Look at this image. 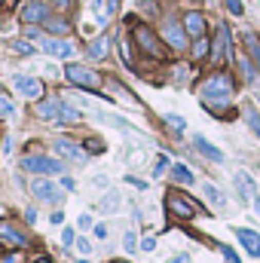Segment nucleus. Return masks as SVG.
I'll return each mask as SVG.
<instances>
[{
	"mask_svg": "<svg viewBox=\"0 0 260 263\" xmlns=\"http://www.w3.org/2000/svg\"><path fill=\"white\" fill-rule=\"evenodd\" d=\"M233 89H236V86H233V77L217 70V73H211V77H205V80H202L199 95H202V101H205V104H211V107H214V104H227V101L233 98Z\"/></svg>",
	"mask_w": 260,
	"mask_h": 263,
	"instance_id": "nucleus-1",
	"label": "nucleus"
},
{
	"mask_svg": "<svg viewBox=\"0 0 260 263\" xmlns=\"http://www.w3.org/2000/svg\"><path fill=\"white\" fill-rule=\"evenodd\" d=\"M37 114H40L43 120H59V123H73V120H80V114H77L73 107H67V104H62L59 98H49V101H40V107H37Z\"/></svg>",
	"mask_w": 260,
	"mask_h": 263,
	"instance_id": "nucleus-2",
	"label": "nucleus"
},
{
	"mask_svg": "<svg viewBox=\"0 0 260 263\" xmlns=\"http://www.w3.org/2000/svg\"><path fill=\"white\" fill-rule=\"evenodd\" d=\"M135 43L150 55V59H165V49H162V43H159V37L147 28V25H135Z\"/></svg>",
	"mask_w": 260,
	"mask_h": 263,
	"instance_id": "nucleus-3",
	"label": "nucleus"
},
{
	"mask_svg": "<svg viewBox=\"0 0 260 263\" xmlns=\"http://www.w3.org/2000/svg\"><path fill=\"white\" fill-rule=\"evenodd\" d=\"M165 205H169V211L175 214V217H181V220H190L196 217V211H199V205H196L190 196H184V193H178V190H172L169 196H165Z\"/></svg>",
	"mask_w": 260,
	"mask_h": 263,
	"instance_id": "nucleus-4",
	"label": "nucleus"
},
{
	"mask_svg": "<svg viewBox=\"0 0 260 263\" xmlns=\"http://www.w3.org/2000/svg\"><path fill=\"white\" fill-rule=\"evenodd\" d=\"M65 73L70 83L83 86V89H98L101 86V77L92 70V67H83V65H65Z\"/></svg>",
	"mask_w": 260,
	"mask_h": 263,
	"instance_id": "nucleus-5",
	"label": "nucleus"
},
{
	"mask_svg": "<svg viewBox=\"0 0 260 263\" xmlns=\"http://www.w3.org/2000/svg\"><path fill=\"white\" fill-rule=\"evenodd\" d=\"M211 62H233V40H230V28L220 25L217 37H214V49H211Z\"/></svg>",
	"mask_w": 260,
	"mask_h": 263,
	"instance_id": "nucleus-6",
	"label": "nucleus"
},
{
	"mask_svg": "<svg viewBox=\"0 0 260 263\" xmlns=\"http://www.w3.org/2000/svg\"><path fill=\"white\" fill-rule=\"evenodd\" d=\"M22 168L25 172H37V175H59L62 172V162L59 159H49V156H25L22 159Z\"/></svg>",
	"mask_w": 260,
	"mask_h": 263,
	"instance_id": "nucleus-7",
	"label": "nucleus"
},
{
	"mask_svg": "<svg viewBox=\"0 0 260 263\" xmlns=\"http://www.w3.org/2000/svg\"><path fill=\"white\" fill-rule=\"evenodd\" d=\"M162 37H165V43L169 46H175V49H184L187 46V28L181 25V22H175V18H165L162 22Z\"/></svg>",
	"mask_w": 260,
	"mask_h": 263,
	"instance_id": "nucleus-8",
	"label": "nucleus"
},
{
	"mask_svg": "<svg viewBox=\"0 0 260 263\" xmlns=\"http://www.w3.org/2000/svg\"><path fill=\"white\" fill-rule=\"evenodd\" d=\"M236 239H239V245H242L251 257H260V233H257V230L239 227V230H236Z\"/></svg>",
	"mask_w": 260,
	"mask_h": 263,
	"instance_id": "nucleus-9",
	"label": "nucleus"
},
{
	"mask_svg": "<svg viewBox=\"0 0 260 263\" xmlns=\"http://www.w3.org/2000/svg\"><path fill=\"white\" fill-rule=\"evenodd\" d=\"M12 83H15V89H18L25 98H40V95H43V83H40V80H31V77H15Z\"/></svg>",
	"mask_w": 260,
	"mask_h": 263,
	"instance_id": "nucleus-10",
	"label": "nucleus"
},
{
	"mask_svg": "<svg viewBox=\"0 0 260 263\" xmlns=\"http://www.w3.org/2000/svg\"><path fill=\"white\" fill-rule=\"evenodd\" d=\"M0 236H3L6 242L18 245V248H25V245H28V236H25L15 223H9V220H0Z\"/></svg>",
	"mask_w": 260,
	"mask_h": 263,
	"instance_id": "nucleus-11",
	"label": "nucleus"
},
{
	"mask_svg": "<svg viewBox=\"0 0 260 263\" xmlns=\"http://www.w3.org/2000/svg\"><path fill=\"white\" fill-rule=\"evenodd\" d=\"M31 190H34V196L46 199V202H59V199H62V190H55V184H49V181H40V178L31 184Z\"/></svg>",
	"mask_w": 260,
	"mask_h": 263,
	"instance_id": "nucleus-12",
	"label": "nucleus"
},
{
	"mask_svg": "<svg viewBox=\"0 0 260 263\" xmlns=\"http://www.w3.org/2000/svg\"><path fill=\"white\" fill-rule=\"evenodd\" d=\"M43 49L52 52V55H62V59H70V55H73V46H70L67 40H52V37L43 40Z\"/></svg>",
	"mask_w": 260,
	"mask_h": 263,
	"instance_id": "nucleus-13",
	"label": "nucleus"
},
{
	"mask_svg": "<svg viewBox=\"0 0 260 263\" xmlns=\"http://www.w3.org/2000/svg\"><path fill=\"white\" fill-rule=\"evenodd\" d=\"M184 28H187L190 37H202V34H205V18H202L199 12H187V15H184Z\"/></svg>",
	"mask_w": 260,
	"mask_h": 263,
	"instance_id": "nucleus-14",
	"label": "nucleus"
},
{
	"mask_svg": "<svg viewBox=\"0 0 260 263\" xmlns=\"http://www.w3.org/2000/svg\"><path fill=\"white\" fill-rule=\"evenodd\" d=\"M193 147H196V150H199V153H202V156H208L211 162H220V159H224V153H220V150H217L214 144H208L205 138H199V135H196V138H193Z\"/></svg>",
	"mask_w": 260,
	"mask_h": 263,
	"instance_id": "nucleus-15",
	"label": "nucleus"
},
{
	"mask_svg": "<svg viewBox=\"0 0 260 263\" xmlns=\"http://www.w3.org/2000/svg\"><path fill=\"white\" fill-rule=\"evenodd\" d=\"M22 18H25V22H46V6H43L40 0L28 3V6L22 9Z\"/></svg>",
	"mask_w": 260,
	"mask_h": 263,
	"instance_id": "nucleus-16",
	"label": "nucleus"
},
{
	"mask_svg": "<svg viewBox=\"0 0 260 263\" xmlns=\"http://www.w3.org/2000/svg\"><path fill=\"white\" fill-rule=\"evenodd\" d=\"M55 150H59L62 156H67V159H73V162H83V159H86V153H83L77 144H70V141H55Z\"/></svg>",
	"mask_w": 260,
	"mask_h": 263,
	"instance_id": "nucleus-17",
	"label": "nucleus"
},
{
	"mask_svg": "<svg viewBox=\"0 0 260 263\" xmlns=\"http://www.w3.org/2000/svg\"><path fill=\"white\" fill-rule=\"evenodd\" d=\"M236 187H239V196L245 199V202L254 199V181H251L245 172H236Z\"/></svg>",
	"mask_w": 260,
	"mask_h": 263,
	"instance_id": "nucleus-18",
	"label": "nucleus"
},
{
	"mask_svg": "<svg viewBox=\"0 0 260 263\" xmlns=\"http://www.w3.org/2000/svg\"><path fill=\"white\" fill-rule=\"evenodd\" d=\"M242 43H245V49L251 52V62H254L257 70H260V37H257V34H245V37H242Z\"/></svg>",
	"mask_w": 260,
	"mask_h": 263,
	"instance_id": "nucleus-19",
	"label": "nucleus"
},
{
	"mask_svg": "<svg viewBox=\"0 0 260 263\" xmlns=\"http://www.w3.org/2000/svg\"><path fill=\"white\" fill-rule=\"evenodd\" d=\"M107 46H110V37H98V40H92L89 55H92V59H104V55H107Z\"/></svg>",
	"mask_w": 260,
	"mask_h": 263,
	"instance_id": "nucleus-20",
	"label": "nucleus"
},
{
	"mask_svg": "<svg viewBox=\"0 0 260 263\" xmlns=\"http://www.w3.org/2000/svg\"><path fill=\"white\" fill-rule=\"evenodd\" d=\"M172 178H175L178 184H193V172H190L187 165H172Z\"/></svg>",
	"mask_w": 260,
	"mask_h": 263,
	"instance_id": "nucleus-21",
	"label": "nucleus"
},
{
	"mask_svg": "<svg viewBox=\"0 0 260 263\" xmlns=\"http://www.w3.org/2000/svg\"><path fill=\"white\" fill-rule=\"evenodd\" d=\"M245 120H248V126H251V132H254V135L260 138V114L254 110V107H251V104H248V110H245Z\"/></svg>",
	"mask_w": 260,
	"mask_h": 263,
	"instance_id": "nucleus-22",
	"label": "nucleus"
},
{
	"mask_svg": "<svg viewBox=\"0 0 260 263\" xmlns=\"http://www.w3.org/2000/svg\"><path fill=\"white\" fill-rule=\"evenodd\" d=\"M239 67H242V73L248 77V83H254V80H257V65H254L251 59H242V62H239Z\"/></svg>",
	"mask_w": 260,
	"mask_h": 263,
	"instance_id": "nucleus-23",
	"label": "nucleus"
},
{
	"mask_svg": "<svg viewBox=\"0 0 260 263\" xmlns=\"http://www.w3.org/2000/svg\"><path fill=\"white\" fill-rule=\"evenodd\" d=\"M205 196L211 199L214 205H227V199H224V193H220V190H217L214 184H205Z\"/></svg>",
	"mask_w": 260,
	"mask_h": 263,
	"instance_id": "nucleus-24",
	"label": "nucleus"
},
{
	"mask_svg": "<svg viewBox=\"0 0 260 263\" xmlns=\"http://www.w3.org/2000/svg\"><path fill=\"white\" fill-rule=\"evenodd\" d=\"M208 55V40L205 37H196V43H193V59H205Z\"/></svg>",
	"mask_w": 260,
	"mask_h": 263,
	"instance_id": "nucleus-25",
	"label": "nucleus"
},
{
	"mask_svg": "<svg viewBox=\"0 0 260 263\" xmlns=\"http://www.w3.org/2000/svg\"><path fill=\"white\" fill-rule=\"evenodd\" d=\"M227 9H230V15H242L245 12V3L242 0H227Z\"/></svg>",
	"mask_w": 260,
	"mask_h": 263,
	"instance_id": "nucleus-26",
	"label": "nucleus"
},
{
	"mask_svg": "<svg viewBox=\"0 0 260 263\" xmlns=\"http://www.w3.org/2000/svg\"><path fill=\"white\" fill-rule=\"evenodd\" d=\"M12 110H15V107H12V101L0 95V117H12Z\"/></svg>",
	"mask_w": 260,
	"mask_h": 263,
	"instance_id": "nucleus-27",
	"label": "nucleus"
},
{
	"mask_svg": "<svg viewBox=\"0 0 260 263\" xmlns=\"http://www.w3.org/2000/svg\"><path fill=\"white\" fill-rule=\"evenodd\" d=\"M165 123H169L172 129H184V126H187V123H184L181 117H175V114H165Z\"/></svg>",
	"mask_w": 260,
	"mask_h": 263,
	"instance_id": "nucleus-28",
	"label": "nucleus"
},
{
	"mask_svg": "<svg viewBox=\"0 0 260 263\" xmlns=\"http://www.w3.org/2000/svg\"><path fill=\"white\" fill-rule=\"evenodd\" d=\"M49 28H52V31H59V34H65L67 22H62V18H49Z\"/></svg>",
	"mask_w": 260,
	"mask_h": 263,
	"instance_id": "nucleus-29",
	"label": "nucleus"
},
{
	"mask_svg": "<svg viewBox=\"0 0 260 263\" xmlns=\"http://www.w3.org/2000/svg\"><path fill=\"white\" fill-rule=\"evenodd\" d=\"M117 202H120V196H117V193H110V196L104 199V205H101V208H104V211H114V208H117Z\"/></svg>",
	"mask_w": 260,
	"mask_h": 263,
	"instance_id": "nucleus-30",
	"label": "nucleus"
},
{
	"mask_svg": "<svg viewBox=\"0 0 260 263\" xmlns=\"http://www.w3.org/2000/svg\"><path fill=\"white\" fill-rule=\"evenodd\" d=\"M224 257H227V263H242V260H239V254H236L233 248H224Z\"/></svg>",
	"mask_w": 260,
	"mask_h": 263,
	"instance_id": "nucleus-31",
	"label": "nucleus"
},
{
	"mask_svg": "<svg viewBox=\"0 0 260 263\" xmlns=\"http://www.w3.org/2000/svg\"><path fill=\"white\" fill-rule=\"evenodd\" d=\"M77 248H80L83 254H89V251H92V245H89V239H77Z\"/></svg>",
	"mask_w": 260,
	"mask_h": 263,
	"instance_id": "nucleus-32",
	"label": "nucleus"
},
{
	"mask_svg": "<svg viewBox=\"0 0 260 263\" xmlns=\"http://www.w3.org/2000/svg\"><path fill=\"white\" fill-rule=\"evenodd\" d=\"M62 242H65V245H73V242H77V239H73V230H67V227H65V233H62Z\"/></svg>",
	"mask_w": 260,
	"mask_h": 263,
	"instance_id": "nucleus-33",
	"label": "nucleus"
},
{
	"mask_svg": "<svg viewBox=\"0 0 260 263\" xmlns=\"http://www.w3.org/2000/svg\"><path fill=\"white\" fill-rule=\"evenodd\" d=\"M15 49H18V52H22V55H28V52H31V46H28V43H25V40H15Z\"/></svg>",
	"mask_w": 260,
	"mask_h": 263,
	"instance_id": "nucleus-34",
	"label": "nucleus"
},
{
	"mask_svg": "<svg viewBox=\"0 0 260 263\" xmlns=\"http://www.w3.org/2000/svg\"><path fill=\"white\" fill-rule=\"evenodd\" d=\"M135 245H138L135 242V233H126V251H135Z\"/></svg>",
	"mask_w": 260,
	"mask_h": 263,
	"instance_id": "nucleus-35",
	"label": "nucleus"
},
{
	"mask_svg": "<svg viewBox=\"0 0 260 263\" xmlns=\"http://www.w3.org/2000/svg\"><path fill=\"white\" fill-rule=\"evenodd\" d=\"M95 236H98V239H107V227H104V223H98V227H95Z\"/></svg>",
	"mask_w": 260,
	"mask_h": 263,
	"instance_id": "nucleus-36",
	"label": "nucleus"
},
{
	"mask_svg": "<svg viewBox=\"0 0 260 263\" xmlns=\"http://www.w3.org/2000/svg\"><path fill=\"white\" fill-rule=\"evenodd\" d=\"M141 248H144V251H153V248H156V239H144Z\"/></svg>",
	"mask_w": 260,
	"mask_h": 263,
	"instance_id": "nucleus-37",
	"label": "nucleus"
},
{
	"mask_svg": "<svg viewBox=\"0 0 260 263\" xmlns=\"http://www.w3.org/2000/svg\"><path fill=\"white\" fill-rule=\"evenodd\" d=\"M165 165H169V159H165V156H159V162H156V175H159V172H165Z\"/></svg>",
	"mask_w": 260,
	"mask_h": 263,
	"instance_id": "nucleus-38",
	"label": "nucleus"
},
{
	"mask_svg": "<svg viewBox=\"0 0 260 263\" xmlns=\"http://www.w3.org/2000/svg\"><path fill=\"white\" fill-rule=\"evenodd\" d=\"M80 227H83V230H89V227H92V217H89V214H83V217H80Z\"/></svg>",
	"mask_w": 260,
	"mask_h": 263,
	"instance_id": "nucleus-39",
	"label": "nucleus"
},
{
	"mask_svg": "<svg viewBox=\"0 0 260 263\" xmlns=\"http://www.w3.org/2000/svg\"><path fill=\"white\" fill-rule=\"evenodd\" d=\"M34 263H52V260H49V257H37Z\"/></svg>",
	"mask_w": 260,
	"mask_h": 263,
	"instance_id": "nucleus-40",
	"label": "nucleus"
},
{
	"mask_svg": "<svg viewBox=\"0 0 260 263\" xmlns=\"http://www.w3.org/2000/svg\"><path fill=\"white\" fill-rule=\"evenodd\" d=\"M52 3H55V6H65L67 0H52Z\"/></svg>",
	"mask_w": 260,
	"mask_h": 263,
	"instance_id": "nucleus-41",
	"label": "nucleus"
},
{
	"mask_svg": "<svg viewBox=\"0 0 260 263\" xmlns=\"http://www.w3.org/2000/svg\"><path fill=\"white\" fill-rule=\"evenodd\" d=\"M117 263H126V260H117Z\"/></svg>",
	"mask_w": 260,
	"mask_h": 263,
	"instance_id": "nucleus-42",
	"label": "nucleus"
}]
</instances>
